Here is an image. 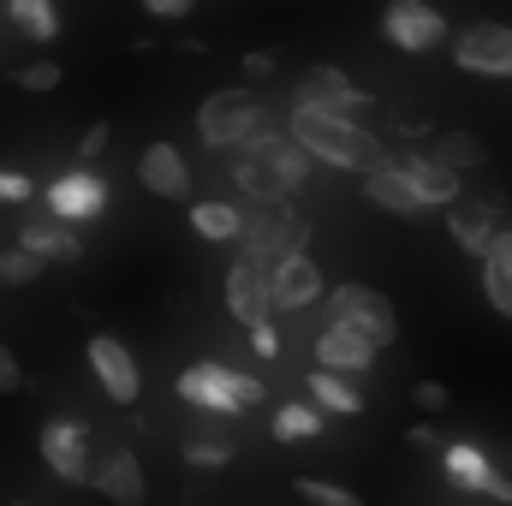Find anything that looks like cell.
<instances>
[{
    "mask_svg": "<svg viewBox=\"0 0 512 506\" xmlns=\"http://www.w3.org/2000/svg\"><path fill=\"white\" fill-rule=\"evenodd\" d=\"M376 340L370 334H358V328H346V322H328L322 334H316V364L322 370H340V376H364V370H376Z\"/></svg>",
    "mask_w": 512,
    "mask_h": 506,
    "instance_id": "cell-15",
    "label": "cell"
},
{
    "mask_svg": "<svg viewBox=\"0 0 512 506\" xmlns=\"http://www.w3.org/2000/svg\"><path fill=\"white\" fill-rule=\"evenodd\" d=\"M274 120L262 102H256V90H215L203 108H197V131H203V143L209 149H239L251 131H262Z\"/></svg>",
    "mask_w": 512,
    "mask_h": 506,
    "instance_id": "cell-3",
    "label": "cell"
},
{
    "mask_svg": "<svg viewBox=\"0 0 512 506\" xmlns=\"http://www.w3.org/2000/svg\"><path fill=\"white\" fill-rule=\"evenodd\" d=\"M441 471H447V483H453V489H465V495H483V483H489L495 459H489L477 441H447V447H441Z\"/></svg>",
    "mask_w": 512,
    "mask_h": 506,
    "instance_id": "cell-21",
    "label": "cell"
},
{
    "mask_svg": "<svg viewBox=\"0 0 512 506\" xmlns=\"http://www.w3.org/2000/svg\"><path fill=\"white\" fill-rule=\"evenodd\" d=\"M304 387H310V405H316V411H334V417H358V411H364L358 376H340V370H322V364H316V376L304 381Z\"/></svg>",
    "mask_w": 512,
    "mask_h": 506,
    "instance_id": "cell-23",
    "label": "cell"
},
{
    "mask_svg": "<svg viewBox=\"0 0 512 506\" xmlns=\"http://www.w3.org/2000/svg\"><path fill=\"white\" fill-rule=\"evenodd\" d=\"M12 84L42 96V90H54V84H60V66H54V60H30V66H18V72H12Z\"/></svg>",
    "mask_w": 512,
    "mask_h": 506,
    "instance_id": "cell-31",
    "label": "cell"
},
{
    "mask_svg": "<svg viewBox=\"0 0 512 506\" xmlns=\"http://www.w3.org/2000/svg\"><path fill=\"white\" fill-rule=\"evenodd\" d=\"M429 155H435V161H447L453 173H477V167L489 161V149H483V137H477V131H441Z\"/></svg>",
    "mask_w": 512,
    "mask_h": 506,
    "instance_id": "cell-25",
    "label": "cell"
},
{
    "mask_svg": "<svg viewBox=\"0 0 512 506\" xmlns=\"http://www.w3.org/2000/svg\"><path fill=\"white\" fill-rule=\"evenodd\" d=\"M6 12H12V24L30 42H54L60 36V6L54 0H6Z\"/></svg>",
    "mask_w": 512,
    "mask_h": 506,
    "instance_id": "cell-26",
    "label": "cell"
},
{
    "mask_svg": "<svg viewBox=\"0 0 512 506\" xmlns=\"http://www.w3.org/2000/svg\"><path fill=\"white\" fill-rule=\"evenodd\" d=\"M42 268H48L42 256H30L24 245H12V251H0V286H30Z\"/></svg>",
    "mask_w": 512,
    "mask_h": 506,
    "instance_id": "cell-29",
    "label": "cell"
},
{
    "mask_svg": "<svg viewBox=\"0 0 512 506\" xmlns=\"http://www.w3.org/2000/svg\"><path fill=\"white\" fill-rule=\"evenodd\" d=\"M399 167H405V179L417 185L423 209H447V203L459 197V185H465V173H453V167H447V161H435L429 149H411V155H399Z\"/></svg>",
    "mask_w": 512,
    "mask_h": 506,
    "instance_id": "cell-19",
    "label": "cell"
},
{
    "mask_svg": "<svg viewBox=\"0 0 512 506\" xmlns=\"http://www.w3.org/2000/svg\"><path fill=\"white\" fill-rule=\"evenodd\" d=\"M251 352L268 364V358H280V334H274V322H256L251 328Z\"/></svg>",
    "mask_w": 512,
    "mask_h": 506,
    "instance_id": "cell-35",
    "label": "cell"
},
{
    "mask_svg": "<svg viewBox=\"0 0 512 506\" xmlns=\"http://www.w3.org/2000/svg\"><path fill=\"white\" fill-rule=\"evenodd\" d=\"M18 245H24L30 256H42V262H78V256H84V239H78L72 221H60V215H48V221H24Z\"/></svg>",
    "mask_w": 512,
    "mask_h": 506,
    "instance_id": "cell-20",
    "label": "cell"
},
{
    "mask_svg": "<svg viewBox=\"0 0 512 506\" xmlns=\"http://www.w3.org/2000/svg\"><path fill=\"white\" fill-rule=\"evenodd\" d=\"M179 399L185 405H197V411H221V417H233V411H251V405H268V387L245 370H227V364H191V370H179Z\"/></svg>",
    "mask_w": 512,
    "mask_h": 506,
    "instance_id": "cell-2",
    "label": "cell"
},
{
    "mask_svg": "<svg viewBox=\"0 0 512 506\" xmlns=\"http://www.w3.org/2000/svg\"><path fill=\"white\" fill-rule=\"evenodd\" d=\"M507 221H501V203L495 197H453L447 203V233H453V245L465 256H489V245H495V233H501Z\"/></svg>",
    "mask_w": 512,
    "mask_h": 506,
    "instance_id": "cell-10",
    "label": "cell"
},
{
    "mask_svg": "<svg viewBox=\"0 0 512 506\" xmlns=\"http://www.w3.org/2000/svg\"><path fill=\"white\" fill-rule=\"evenodd\" d=\"M292 102H304V108H328V114H346V120H370V108H376V96L358 90L340 66H310V72L298 78Z\"/></svg>",
    "mask_w": 512,
    "mask_h": 506,
    "instance_id": "cell-8",
    "label": "cell"
},
{
    "mask_svg": "<svg viewBox=\"0 0 512 506\" xmlns=\"http://www.w3.org/2000/svg\"><path fill=\"white\" fill-rule=\"evenodd\" d=\"M30 197H36V185H30L24 173H6V167H0V203H30Z\"/></svg>",
    "mask_w": 512,
    "mask_h": 506,
    "instance_id": "cell-34",
    "label": "cell"
},
{
    "mask_svg": "<svg viewBox=\"0 0 512 506\" xmlns=\"http://www.w3.org/2000/svg\"><path fill=\"white\" fill-rule=\"evenodd\" d=\"M507 459H512V453H507Z\"/></svg>",
    "mask_w": 512,
    "mask_h": 506,
    "instance_id": "cell-41",
    "label": "cell"
},
{
    "mask_svg": "<svg viewBox=\"0 0 512 506\" xmlns=\"http://www.w3.org/2000/svg\"><path fill=\"white\" fill-rule=\"evenodd\" d=\"M483 495H489V501H507V506H512V471H501V465H495V471H489V483H483Z\"/></svg>",
    "mask_w": 512,
    "mask_h": 506,
    "instance_id": "cell-40",
    "label": "cell"
},
{
    "mask_svg": "<svg viewBox=\"0 0 512 506\" xmlns=\"http://www.w3.org/2000/svg\"><path fill=\"white\" fill-rule=\"evenodd\" d=\"M0 393H24V364L0 346Z\"/></svg>",
    "mask_w": 512,
    "mask_h": 506,
    "instance_id": "cell-36",
    "label": "cell"
},
{
    "mask_svg": "<svg viewBox=\"0 0 512 506\" xmlns=\"http://www.w3.org/2000/svg\"><path fill=\"white\" fill-rule=\"evenodd\" d=\"M298 495L310 506H364L346 483H328V477H298Z\"/></svg>",
    "mask_w": 512,
    "mask_h": 506,
    "instance_id": "cell-30",
    "label": "cell"
},
{
    "mask_svg": "<svg viewBox=\"0 0 512 506\" xmlns=\"http://www.w3.org/2000/svg\"><path fill=\"white\" fill-rule=\"evenodd\" d=\"M411 399H417V411H447V405H453L447 381H417V387H411Z\"/></svg>",
    "mask_w": 512,
    "mask_h": 506,
    "instance_id": "cell-33",
    "label": "cell"
},
{
    "mask_svg": "<svg viewBox=\"0 0 512 506\" xmlns=\"http://www.w3.org/2000/svg\"><path fill=\"white\" fill-rule=\"evenodd\" d=\"M274 66H280L274 48H251V54H245V78H274Z\"/></svg>",
    "mask_w": 512,
    "mask_h": 506,
    "instance_id": "cell-37",
    "label": "cell"
},
{
    "mask_svg": "<svg viewBox=\"0 0 512 506\" xmlns=\"http://www.w3.org/2000/svg\"><path fill=\"white\" fill-rule=\"evenodd\" d=\"M405 447H411V453H435V447H441V429H429V423H411V429H405Z\"/></svg>",
    "mask_w": 512,
    "mask_h": 506,
    "instance_id": "cell-38",
    "label": "cell"
},
{
    "mask_svg": "<svg viewBox=\"0 0 512 506\" xmlns=\"http://www.w3.org/2000/svg\"><path fill=\"white\" fill-rule=\"evenodd\" d=\"M483 292H489V304L512 322V227H501L489 256H483Z\"/></svg>",
    "mask_w": 512,
    "mask_h": 506,
    "instance_id": "cell-24",
    "label": "cell"
},
{
    "mask_svg": "<svg viewBox=\"0 0 512 506\" xmlns=\"http://www.w3.org/2000/svg\"><path fill=\"white\" fill-rule=\"evenodd\" d=\"M328 322H346V328L370 334L376 346H393V340H399V310L387 304V292L358 286V280H346V286L328 292Z\"/></svg>",
    "mask_w": 512,
    "mask_h": 506,
    "instance_id": "cell-4",
    "label": "cell"
},
{
    "mask_svg": "<svg viewBox=\"0 0 512 506\" xmlns=\"http://www.w3.org/2000/svg\"><path fill=\"white\" fill-rule=\"evenodd\" d=\"M382 36L393 48H405V54H435V48L447 42V18H441V6H429V0H387Z\"/></svg>",
    "mask_w": 512,
    "mask_h": 506,
    "instance_id": "cell-7",
    "label": "cell"
},
{
    "mask_svg": "<svg viewBox=\"0 0 512 506\" xmlns=\"http://www.w3.org/2000/svg\"><path fill=\"white\" fill-rule=\"evenodd\" d=\"M227 310H233V322H245V328H256V322L274 316V304H268V268H262V262L239 256V262L227 268Z\"/></svg>",
    "mask_w": 512,
    "mask_h": 506,
    "instance_id": "cell-17",
    "label": "cell"
},
{
    "mask_svg": "<svg viewBox=\"0 0 512 506\" xmlns=\"http://www.w3.org/2000/svg\"><path fill=\"white\" fill-rule=\"evenodd\" d=\"M90 483H96L114 506H143V501H149V483H143V465H137V453H131V447L102 453V459L90 465Z\"/></svg>",
    "mask_w": 512,
    "mask_h": 506,
    "instance_id": "cell-18",
    "label": "cell"
},
{
    "mask_svg": "<svg viewBox=\"0 0 512 506\" xmlns=\"http://www.w3.org/2000/svg\"><path fill=\"white\" fill-rule=\"evenodd\" d=\"M245 256L262 262V268H274L286 251H298L304 239H310V221L292 209V203H256V221H245Z\"/></svg>",
    "mask_w": 512,
    "mask_h": 506,
    "instance_id": "cell-5",
    "label": "cell"
},
{
    "mask_svg": "<svg viewBox=\"0 0 512 506\" xmlns=\"http://www.w3.org/2000/svg\"><path fill=\"white\" fill-rule=\"evenodd\" d=\"M42 465L60 483H90V429L78 417H54L42 429Z\"/></svg>",
    "mask_w": 512,
    "mask_h": 506,
    "instance_id": "cell-11",
    "label": "cell"
},
{
    "mask_svg": "<svg viewBox=\"0 0 512 506\" xmlns=\"http://www.w3.org/2000/svg\"><path fill=\"white\" fill-rule=\"evenodd\" d=\"M102 209H108V185H102L90 167L60 173V179L48 185V215H60V221H96Z\"/></svg>",
    "mask_w": 512,
    "mask_h": 506,
    "instance_id": "cell-16",
    "label": "cell"
},
{
    "mask_svg": "<svg viewBox=\"0 0 512 506\" xmlns=\"http://www.w3.org/2000/svg\"><path fill=\"white\" fill-rule=\"evenodd\" d=\"M316 435H322V411L316 405H298V399L274 405V441H316Z\"/></svg>",
    "mask_w": 512,
    "mask_h": 506,
    "instance_id": "cell-27",
    "label": "cell"
},
{
    "mask_svg": "<svg viewBox=\"0 0 512 506\" xmlns=\"http://www.w3.org/2000/svg\"><path fill=\"white\" fill-rule=\"evenodd\" d=\"M108 143H114V126H108V120H96V126L78 137V161H96V155H108Z\"/></svg>",
    "mask_w": 512,
    "mask_h": 506,
    "instance_id": "cell-32",
    "label": "cell"
},
{
    "mask_svg": "<svg viewBox=\"0 0 512 506\" xmlns=\"http://www.w3.org/2000/svg\"><path fill=\"white\" fill-rule=\"evenodd\" d=\"M316 298H328V280H322L316 256L286 251L274 268H268V304H274L280 316H298V310H310Z\"/></svg>",
    "mask_w": 512,
    "mask_h": 506,
    "instance_id": "cell-9",
    "label": "cell"
},
{
    "mask_svg": "<svg viewBox=\"0 0 512 506\" xmlns=\"http://www.w3.org/2000/svg\"><path fill=\"white\" fill-rule=\"evenodd\" d=\"M191 6H197V0H143V12H149V18H185Z\"/></svg>",
    "mask_w": 512,
    "mask_h": 506,
    "instance_id": "cell-39",
    "label": "cell"
},
{
    "mask_svg": "<svg viewBox=\"0 0 512 506\" xmlns=\"http://www.w3.org/2000/svg\"><path fill=\"white\" fill-rule=\"evenodd\" d=\"M90 370H96L102 393H108L114 405H137V393H143V370H137V358L126 352V340L96 334V340H90Z\"/></svg>",
    "mask_w": 512,
    "mask_h": 506,
    "instance_id": "cell-12",
    "label": "cell"
},
{
    "mask_svg": "<svg viewBox=\"0 0 512 506\" xmlns=\"http://www.w3.org/2000/svg\"><path fill=\"white\" fill-rule=\"evenodd\" d=\"M364 203L370 209H382V215H399V221H417L423 215V197H417V185L405 179V167L399 161H376V167H364Z\"/></svg>",
    "mask_w": 512,
    "mask_h": 506,
    "instance_id": "cell-14",
    "label": "cell"
},
{
    "mask_svg": "<svg viewBox=\"0 0 512 506\" xmlns=\"http://www.w3.org/2000/svg\"><path fill=\"white\" fill-rule=\"evenodd\" d=\"M137 185L161 203H185L191 197V161L173 149V143H149L137 155Z\"/></svg>",
    "mask_w": 512,
    "mask_h": 506,
    "instance_id": "cell-13",
    "label": "cell"
},
{
    "mask_svg": "<svg viewBox=\"0 0 512 506\" xmlns=\"http://www.w3.org/2000/svg\"><path fill=\"white\" fill-rule=\"evenodd\" d=\"M185 465L221 471V465H233V441H227V435H191V441H185Z\"/></svg>",
    "mask_w": 512,
    "mask_h": 506,
    "instance_id": "cell-28",
    "label": "cell"
},
{
    "mask_svg": "<svg viewBox=\"0 0 512 506\" xmlns=\"http://www.w3.org/2000/svg\"><path fill=\"white\" fill-rule=\"evenodd\" d=\"M286 131L328 167H346V173H364L382 161V137L364 126V120H346V114H328V108H304L292 102L286 108Z\"/></svg>",
    "mask_w": 512,
    "mask_h": 506,
    "instance_id": "cell-1",
    "label": "cell"
},
{
    "mask_svg": "<svg viewBox=\"0 0 512 506\" xmlns=\"http://www.w3.org/2000/svg\"><path fill=\"white\" fill-rule=\"evenodd\" d=\"M453 66L471 78H512V24H471L453 36Z\"/></svg>",
    "mask_w": 512,
    "mask_h": 506,
    "instance_id": "cell-6",
    "label": "cell"
},
{
    "mask_svg": "<svg viewBox=\"0 0 512 506\" xmlns=\"http://www.w3.org/2000/svg\"><path fill=\"white\" fill-rule=\"evenodd\" d=\"M12 506H18V501H12Z\"/></svg>",
    "mask_w": 512,
    "mask_h": 506,
    "instance_id": "cell-42",
    "label": "cell"
},
{
    "mask_svg": "<svg viewBox=\"0 0 512 506\" xmlns=\"http://www.w3.org/2000/svg\"><path fill=\"white\" fill-rule=\"evenodd\" d=\"M191 233L209 239V245H233V239L245 233V215H239V203H227V197H197V203H191Z\"/></svg>",
    "mask_w": 512,
    "mask_h": 506,
    "instance_id": "cell-22",
    "label": "cell"
}]
</instances>
